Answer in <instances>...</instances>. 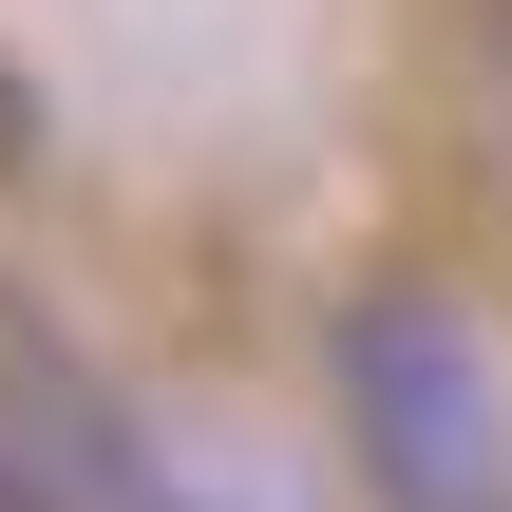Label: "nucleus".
Segmentation results:
<instances>
[{"mask_svg": "<svg viewBox=\"0 0 512 512\" xmlns=\"http://www.w3.org/2000/svg\"><path fill=\"white\" fill-rule=\"evenodd\" d=\"M361 380H380V456H399V475H418L437 512H456L475 475H494V456L456 437V342H437L418 304H380V323H361Z\"/></svg>", "mask_w": 512, "mask_h": 512, "instance_id": "1", "label": "nucleus"}, {"mask_svg": "<svg viewBox=\"0 0 512 512\" xmlns=\"http://www.w3.org/2000/svg\"><path fill=\"white\" fill-rule=\"evenodd\" d=\"M475 114H494V209H512V0H475Z\"/></svg>", "mask_w": 512, "mask_h": 512, "instance_id": "2", "label": "nucleus"}, {"mask_svg": "<svg viewBox=\"0 0 512 512\" xmlns=\"http://www.w3.org/2000/svg\"><path fill=\"white\" fill-rule=\"evenodd\" d=\"M19 152H38V76L0 57V171H19Z\"/></svg>", "mask_w": 512, "mask_h": 512, "instance_id": "3", "label": "nucleus"}]
</instances>
